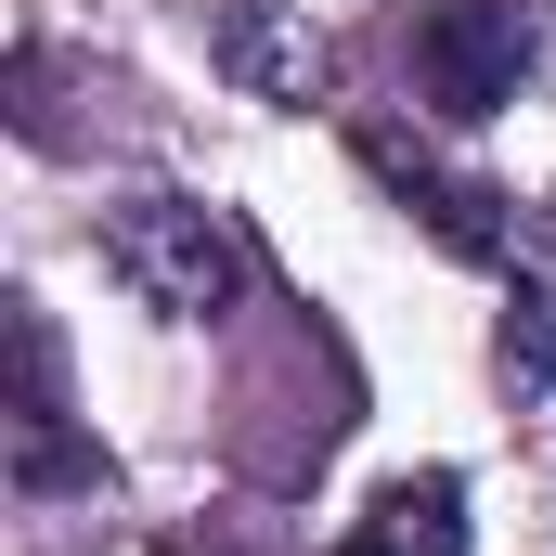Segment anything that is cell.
<instances>
[{
  "mask_svg": "<svg viewBox=\"0 0 556 556\" xmlns=\"http://www.w3.org/2000/svg\"><path fill=\"white\" fill-rule=\"evenodd\" d=\"M104 453L65 415V337L39 298H13V492H91Z\"/></svg>",
  "mask_w": 556,
  "mask_h": 556,
  "instance_id": "3957f363",
  "label": "cell"
},
{
  "mask_svg": "<svg viewBox=\"0 0 556 556\" xmlns=\"http://www.w3.org/2000/svg\"><path fill=\"white\" fill-rule=\"evenodd\" d=\"M492 376H505L518 402H544V389H556V298H544L531 273L505 285V324H492Z\"/></svg>",
  "mask_w": 556,
  "mask_h": 556,
  "instance_id": "ba28073f",
  "label": "cell"
},
{
  "mask_svg": "<svg viewBox=\"0 0 556 556\" xmlns=\"http://www.w3.org/2000/svg\"><path fill=\"white\" fill-rule=\"evenodd\" d=\"M207 65H220L247 104H324V78H337V52H324L285 0H220V13H207Z\"/></svg>",
  "mask_w": 556,
  "mask_h": 556,
  "instance_id": "5b68a950",
  "label": "cell"
},
{
  "mask_svg": "<svg viewBox=\"0 0 556 556\" xmlns=\"http://www.w3.org/2000/svg\"><path fill=\"white\" fill-rule=\"evenodd\" d=\"M350 155H363V168H376V181L415 207V220L453 247V260H479V273H505V260H518V233H505V194H492V181H466V168H440L415 130L363 117V130H350Z\"/></svg>",
  "mask_w": 556,
  "mask_h": 556,
  "instance_id": "277c9868",
  "label": "cell"
},
{
  "mask_svg": "<svg viewBox=\"0 0 556 556\" xmlns=\"http://www.w3.org/2000/svg\"><path fill=\"white\" fill-rule=\"evenodd\" d=\"M531 13L518 0H415V26H402V65H415V104L427 117H492V104H518V78H531Z\"/></svg>",
  "mask_w": 556,
  "mask_h": 556,
  "instance_id": "7a4b0ae2",
  "label": "cell"
},
{
  "mask_svg": "<svg viewBox=\"0 0 556 556\" xmlns=\"http://www.w3.org/2000/svg\"><path fill=\"white\" fill-rule=\"evenodd\" d=\"M78 104H104V65H78V52H52V39H13V130L39 142V155H78V142H91Z\"/></svg>",
  "mask_w": 556,
  "mask_h": 556,
  "instance_id": "52a82bcc",
  "label": "cell"
},
{
  "mask_svg": "<svg viewBox=\"0 0 556 556\" xmlns=\"http://www.w3.org/2000/svg\"><path fill=\"white\" fill-rule=\"evenodd\" d=\"M337 556H363V544H337Z\"/></svg>",
  "mask_w": 556,
  "mask_h": 556,
  "instance_id": "9c48e42d",
  "label": "cell"
},
{
  "mask_svg": "<svg viewBox=\"0 0 556 556\" xmlns=\"http://www.w3.org/2000/svg\"><path fill=\"white\" fill-rule=\"evenodd\" d=\"M104 273L168 324H220L260 285V260H247L233 207H207V194H117L104 207Z\"/></svg>",
  "mask_w": 556,
  "mask_h": 556,
  "instance_id": "6da1fadb",
  "label": "cell"
},
{
  "mask_svg": "<svg viewBox=\"0 0 556 556\" xmlns=\"http://www.w3.org/2000/svg\"><path fill=\"white\" fill-rule=\"evenodd\" d=\"M363 556H466V479L453 466H415V479H389L376 505H363Z\"/></svg>",
  "mask_w": 556,
  "mask_h": 556,
  "instance_id": "8992f818",
  "label": "cell"
}]
</instances>
